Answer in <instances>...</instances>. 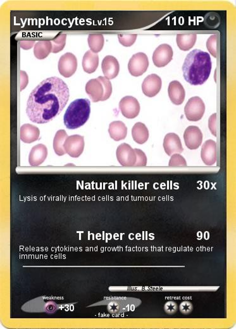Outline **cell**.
I'll list each match as a JSON object with an SVG mask.
<instances>
[{
  "label": "cell",
  "mask_w": 236,
  "mask_h": 329,
  "mask_svg": "<svg viewBox=\"0 0 236 329\" xmlns=\"http://www.w3.org/2000/svg\"><path fill=\"white\" fill-rule=\"evenodd\" d=\"M69 97L68 86L61 78H48L31 92L26 114L33 123H49L63 111Z\"/></svg>",
  "instance_id": "1"
},
{
  "label": "cell",
  "mask_w": 236,
  "mask_h": 329,
  "mask_svg": "<svg viewBox=\"0 0 236 329\" xmlns=\"http://www.w3.org/2000/svg\"><path fill=\"white\" fill-rule=\"evenodd\" d=\"M212 62L208 52L194 50L187 55L182 66L183 76L192 86L202 85L210 76Z\"/></svg>",
  "instance_id": "2"
},
{
  "label": "cell",
  "mask_w": 236,
  "mask_h": 329,
  "mask_svg": "<svg viewBox=\"0 0 236 329\" xmlns=\"http://www.w3.org/2000/svg\"><path fill=\"white\" fill-rule=\"evenodd\" d=\"M91 114V102L88 99H78L71 103L64 114V122L66 128H80L88 122Z\"/></svg>",
  "instance_id": "3"
},
{
  "label": "cell",
  "mask_w": 236,
  "mask_h": 329,
  "mask_svg": "<svg viewBox=\"0 0 236 329\" xmlns=\"http://www.w3.org/2000/svg\"><path fill=\"white\" fill-rule=\"evenodd\" d=\"M205 112V104L200 98L195 96L188 100L184 108L186 118L191 122L199 121Z\"/></svg>",
  "instance_id": "4"
},
{
  "label": "cell",
  "mask_w": 236,
  "mask_h": 329,
  "mask_svg": "<svg viewBox=\"0 0 236 329\" xmlns=\"http://www.w3.org/2000/svg\"><path fill=\"white\" fill-rule=\"evenodd\" d=\"M148 66L149 60L147 55L144 52H138L130 59L128 70L131 76H139L145 73Z\"/></svg>",
  "instance_id": "5"
},
{
  "label": "cell",
  "mask_w": 236,
  "mask_h": 329,
  "mask_svg": "<svg viewBox=\"0 0 236 329\" xmlns=\"http://www.w3.org/2000/svg\"><path fill=\"white\" fill-rule=\"evenodd\" d=\"M78 68V60L75 55L71 52L62 55L58 64V68L60 74L64 78H71L76 73Z\"/></svg>",
  "instance_id": "6"
},
{
  "label": "cell",
  "mask_w": 236,
  "mask_h": 329,
  "mask_svg": "<svg viewBox=\"0 0 236 329\" xmlns=\"http://www.w3.org/2000/svg\"><path fill=\"white\" fill-rule=\"evenodd\" d=\"M119 109L123 116L128 119H134L140 112V104L138 100L132 96L123 98L119 102Z\"/></svg>",
  "instance_id": "7"
},
{
  "label": "cell",
  "mask_w": 236,
  "mask_h": 329,
  "mask_svg": "<svg viewBox=\"0 0 236 329\" xmlns=\"http://www.w3.org/2000/svg\"><path fill=\"white\" fill-rule=\"evenodd\" d=\"M116 156L118 162L124 167H133L136 162L135 150L126 143H123L117 148Z\"/></svg>",
  "instance_id": "8"
},
{
  "label": "cell",
  "mask_w": 236,
  "mask_h": 329,
  "mask_svg": "<svg viewBox=\"0 0 236 329\" xmlns=\"http://www.w3.org/2000/svg\"><path fill=\"white\" fill-rule=\"evenodd\" d=\"M173 54L172 48L170 45L163 44L159 46L153 52L152 59L154 64L158 68L167 66L172 61Z\"/></svg>",
  "instance_id": "9"
},
{
  "label": "cell",
  "mask_w": 236,
  "mask_h": 329,
  "mask_svg": "<svg viewBox=\"0 0 236 329\" xmlns=\"http://www.w3.org/2000/svg\"><path fill=\"white\" fill-rule=\"evenodd\" d=\"M84 144V136L79 135L69 136L65 142V150L71 157L78 158L83 152Z\"/></svg>",
  "instance_id": "10"
},
{
  "label": "cell",
  "mask_w": 236,
  "mask_h": 329,
  "mask_svg": "<svg viewBox=\"0 0 236 329\" xmlns=\"http://www.w3.org/2000/svg\"><path fill=\"white\" fill-rule=\"evenodd\" d=\"M184 139L185 146L189 150H196L201 145L203 134L198 127L190 126L184 132Z\"/></svg>",
  "instance_id": "11"
},
{
  "label": "cell",
  "mask_w": 236,
  "mask_h": 329,
  "mask_svg": "<svg viewBox=\"0 0 236 329\" xmlns=\"http://www.w3.org/2000/svg\"><path fill=\"white\" fill-rule=\"evenodd\" d=\"M162 82L156 74H151L146 76L142 84V90L144 94L149 98H153L160 92Z\"/></svg>",
  "instance_id": "12"
},
{
  "label": "cell",
  "mask_w": 236,
  "mask_h": 329,
  "mask_svg": "<svg viewBox=\"0 0 236 329\" xmlns=\"http://www.w3.org/2000/svg\"><path fill=\"white\" fill-rule=\"evenodd\" d=\"M201 158L204 164L211 166L215 164L217 160V150L215 141L208 140L202 146Z\"/></svg>",
  "instance_id": "13"
},
{
  "label": "cell",
  "mask_w": 236,
  "mask_h": 329,
  "mask_svg": "<svg viewBox=\"0 0 236 329\" xmlns=\"http://www.w3.org/2000/svg\"><path fill=\"white\" fill-rule=\"evenodd\" d=\"M163 148L165 153L169 156L175 153H182L184 150L179 136L174 133L166 135L163 140Z\"/></svg>",
  "instance_id": "14"
},
{
  "label": "cell",
  "mask_w": 236,
  "mask_h": 329,
  "mask_svg": "<svg viewBox=\"0 0 236 329\" xmlns=\"http://www.w3.org/2000/svg\"><path fill=\"white\" fill-rule=\"evenodd\" d=\"M85 90L93 102H102L105 90L102 83L98 78L91 79L88 81Z\"/></svg>",
  "instance_id": "15"
},
{
  "label": "cell",
  "mask_w": 236,
  "mask_h": 329,
  "mask_svg": "<svg viewBox=\"0 0 236 329\" xmlns=\"http://www.w3.org/2000/svg\"><path fill=\"white\" fill-rule=\"evenodd\" d=\"M102 68L106 78L109 80L116 78L120 71L119 62L116 58L108 55L103 60Z\"/></svg>",
  "instance_id": "16"
},
{
  "label": "cell",
  "mask_w": 236,
  "mask_h": 329,
  "mask_svg": "<svg viewBox=\"0 0 236 329\" xmlns=\"http://www.w3.org/2000/svg\"><path fill=\"white\" fill-rule=\"evenodd\" d=\"M168 93L170 100L173 104L179 106L184 102L185 90L179 81L171 82L168 86Z\"/></svg>",
  "instance_id": "17"
},
{
  "label": "cell",
  "mask_w": 236,
  "mask_h": 329,
  "mask_svg": "<svg viewBox=\"0 0 236 329\" xmlns=\"http://www.w3.org/2000/svg\"><path fill=\"white\" fill-rule=\"evenodd\" d=\"M47 156V148L44 144H38L31 150L29 156V162L32 166H38L45 162Z\"/></svg>",
  "instance_id": "18"
},
{
  "label": "cell",
  "mask_w": 236,
  "mask_h": 329,
  "mask_svg": "<svg viewBox=\"0 0 236 329\" xmlns=\"http://www.w3.org/2000/svg\"><path fill=\"white\" fill-rule=\"evenodd\" d=\"M40 129L31 124H24L21 128V140L24 143L31 144L39 140Z\"/></svg>",
  "instance_id": "19"
},
{
  "label": "cell",
  "mask_w": 236,
  "mask_h": 329,
  "mask_svg": "<svg viewBox=\"0 0 236 329\" xmlns=\"http://www.w3.org/2000/svg\"><path fill=\"white\" fill-rule=\"evenodd\" d=\"M108 133L115 141L122 140L127 136V128L121 121L113 122L110 124Z\"/></svg>",
  "instance_id": "20"
},
{
  "label": "cell",
  "mask_w": 236,
  "mask_h": 329,
  "mask_svg": "<svg viewBox=\"0 0 236 329\" xmlns=\"http://www.w3.org/2000/svg\"><path fill=\"white\" fill-rule=\"evenodd\" d=\"M98 54H94L91 50L84 54L83 59V68L84 72L89 74H93L98 68Z\"/></svg>",
  "instance_id": "21"
},
{
  "label": "cell",
  "mask_w": 236,
  "mask_h": 329,
  "mask_svg": "<svg viewBox=\"0 0 236 329\" xmlns=\"http://www.w3.org/2000/svg\"><path fill=\"white\" fill-rule=\"evenodd\" d=\"M132 136L133 140L139 144H143L148 141L149 131L145 124L138 122L132 128Z\"/></svg>",
  "instance_id": "22"
},
{
  "label": "cell",
  "mask_w": 236,
  "mask_h": 329,
  "mask_svg": "<svg viewBox=\"0 0 236 329\" xmlns=\"http://www.w3.org/2000/svg\"><path fill=\"white\" fill-rule=\"evenodd\" d=\"M52 45L50 40H40L34 48V54L36 58L44 60L52 52Z\"/></svg>",
  "instance_id": "23"
},
{
  "label": "cell",
  "mask_w": 236,
  "mask_h": 329,
  "mask_svg": "<svg viewBox=\"0 0 236 329\" xmlns=\"http://www.w3.org/2000/svg\"><path fill=\"white\" fill-rule=\"evenodd\" d=\"M197 40L196 34H178L177 36V44L180 50L184 52L189 51L195 45Z\"/></svg>",
  "instance_id": "24"
},
{
  "label": "cell",
  "mask_w": 236,
  "mask_h": 329,
  "mask_svg": "<svg viewBox=\"0 0 236 329\" xmlns=\"http://www.w3.org/2000/svg\"><path fill=\"white\" fill-rule=\"evenodd\" d=\"M68 138L67 132L64 130H60L55 134L54 140V148L55 154L59 156L66 154V152L64 148L65 142Z\"/></svg>",
  "instance_id": "25"
},
{
  "label": "cell",
  "mask_w": 236,
  "mask_h": 329,
  "mask_svg": "<svg viewBox=\"0 0 236 329\" xmlns=\"http://www.w3.org/2000/svg\"><path fill=\"white\" fill-rule=\"evenodd\" d=\"M89 47L94 54L102 51L104 46V37L102 34H90L88 39Z\"/></svg>",
  "instance_id": "26"
},
{
  "label": "cell",
  "mask_w": 236,
  "mask_h": 329,
  "mask_svg": "<svg viewBox=\"0 0 236 329\" xmlns=\"http://www.w3.org/2000/svg\"><path fill=\"white\" fill-rule=\"evenodd\" d=\"M66 34H60L54 40H50L52 45V52L53 54H57V52L62 51L65 48V46H66Z\"/></svg>",
  "instance_id": "27"
},
{
  "label": "cell",
  "mask_w": 236,
  "mask_h": 329,
  "mask_svg": "<svg viewBox=\"0 0 236 329\" xmlns=\"http://www.w3.org/2000/svg\"><path fill=\"white\" fill-rule=\"evenodd\" d=\"M98 80L102 83L103 88H104L105 94L102 100V102H105L109 99L111 95L112 94V83L109 79L106 78L105 76H100L98 78Z\"/></svg>",
  "instance_id": "28"
},
{
  "label": "cell",
  "mask_w": 236,
  "mask_h": 329,
  "mask_svg": "<svg viewBox=\"0 0 236 329\" xmlns=\"http://www.w3.org/2000/svg\"><path fill=\"white\" fill-rule=\"evenodd\" d=\"M137 37L136 34H119L118 36L119 42L125 47H130L134 44L136 42Z\"/></svg>",
  "instance_id": "29"
},
{
  "label": "cell",
  "mask_w": 236,
  "mask_h": 329,
  "mask_svg": "<svg viewBox=\"0 0 236 329\" xmlns=\"http://www.w3.org/2000/svg\"><path fill=\"white\" fill-rule=\"evenodd\" d=\"M217 35H212L208 38L206 42L207 49H208L209 54L215 58L217 56V52H216V42H217Z\"/></svg>",
  "instance_id": "30"
},
{
  "label": "cell",
  "mask_w": 236,
  "mask_h": 329,
  "mask_svg": "<svg viewBox=\"0 0 236 329\" xmlns=\"http://www.w3.org/2000/svg\"><path fill=\"white\" fill-rule=\"evenodd\" d=\"M170 167L174 166H186V160L179 154H174L171 156L169 164Z\"/></svg>",
  "instance_id": "31"
},
{
  "label": "cell",
  "mask_w": 236,
  "mask_h": 329,
  "mask_svg": "<svg viewBox=\"0 0 236 329\" xmlns=\"http://www.w3.org/2000/svg\"><path fill=\"white\" fill-rule=\"evenodd\" d=\"M136 154V162L135 164V167L145 166L147 164V158L145 153L138 148H134Z\"/></svg>",
  "instance_id": "32"
},
{
  "label": "cell",
  "mask_w": 236,
  "mask_h": 329,
  "mask_svg": "<svg viewBox=\"0 0 236 329\" xmlns=\"http://www.w3.org/2000/svg\"><path fill=\"white\" fill-rule=\"evenodd\" d=\"M179 310L182 314H188L191 313L192 310H193V306H192L191 302L184 301L180 304Z\"/></svg>",
  "instance_id": "33"
},
{
  "label": "cell",
  "mask_w": 236,
  "mask_h": 329,
  "mask_svg": "<svg viewBox=\"0 0 236 329\" xmlns=\"http://www.w3.org/2000/svg\"><path fill=\"white\" fill-rule=\"evenodd\" d=\"M178 306L176 302L170 301L166 302L164 306V310L167 314H173L176 313Z\"/></svg>",
  "instance_id": "34"
},
{
  "label": "cell",
  "mask_w": 236,
  "mask_h": 329,
  "mask_svg": "<svg viewBox=\"0 0 236 329\" xmlns=\"http://www.w3.org/2000/svg\"><path fill=\"white\" fill-rule=\"evenodd\" d=\"M216 114H214L210 117L208 120V127L211 133L212 134L213 136H216Z\"/></svg>",
  "instance_id": "35"
},
{
  "label": "cell",
  "mask_w": 236,
  "mask_h": 329,
  "mask_svg": "<svg viewBox=\"0 0 236 329\" xmlns=\"http://www.w3.org/2000/svg\"><path fill=\"white\" fill-rule=\"evenodd\" d=\"M21 90H23L28 85L29 79L26 72L21 71Z\"/></svg>",
  "instance_id": "36"
},
{
  "label": "cell",
  "mask_w": 236,
  "mask_h": 329,
  "mask_svg": "<svg viewBox=\"0 0 236 329\" xmlns=\"http://www.w3.org/2000/svg\"><path fill=\"white\" fill-rule=\"evenodd\" d=\"M35 43V42L34 40H23L20 42V46L23 49L28 50L32 48Z\"/></svg>",
  "instance_id": "37"
},
{
  "label": "cell",
  "mask_w": 236,
  "mask_h": 329,
  "mask_svg": "<svg viewBox=\"0 0 236 329\" xmlns=\"http://www.w3.org/2000/svg\"><path fill=\"white\" fill-rule=\"evenodd\" d=\"M108 309H109L110 312L115 313V312L119 310V306L117 304H115V302H111L108 307Z\"/></svg>",
  "instance_id": "38"
}]
</instances>
